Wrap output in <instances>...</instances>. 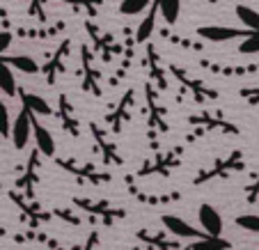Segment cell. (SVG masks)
<instances>
[{
	"label": "cell",
	"mask_w": 259,
	"mask_h": 250,
	"mask_svg": "<svg viewBox=\"0 0 259 250\" xmlns=\"http://www.w3.org/2000/svg\"><path fill=\"white\" fill-rule=\"evenodd\" d=\"M30 136H32V115L28 110H21V115H16V119L12 122L10 127V138H12V145L16 149H23L28 145Z\"/></svg>",
	"instance_id": "cell-1"
},
{
	"label": "cell",
	"mask_w": 259,
	"mask_h": 250,
	"mask_svg": "<svg viewBox=\"0 0 259 250\" xmlns=\"http://www.w3.org/2000/svg\"><path fill=\"white\" fill-rule=\"evenodd\" d=\"M161 223L165 225L167 232H172V234L177 236V239H202L204 236V232L197 230V227H193L188 221H184V218L179 216H172V214H165V216H161Z\"/></svg>",
	"instance_id": "cell-2"
},
{
	"label": "cell",
	"mask_w": 259,
	"mask_h": 250,
	"mask_svg": "<svg viewBox=\"0 0 259 250\" xmlns=\"http://www.w3.org/2000/svg\"><path fill=\"white\" fill-rule=\"evenodd\" d=\"M200 37H204L206 41H230V39H245L248 37V30H236V28H225V25H204V28L197 30Z\"/></svg>",
	"instance_id": "cell-3"
},
{
	"label": "cell",
	"mask_w": 259,
	"mask_h": 250,
	"mask_svg": "<svg viewBox=\"0 0 259 250\" xmlns=\"http://www.w3.org/2000/svg\"><path fill=\"white\" fill-rule=\"evenodd\" d=\"M197 218H200V225H202L204 236H220L223 234V216L215 211V206L200 204Z\"/></svg>",
	"instance_id": "cell-4"
},
{
	"label": "cell",
	"mask_w": 259,
	"mask_h": 250,
	"mask_svg": "<svg viewBox=\"0 0 259 250\" xmlns=\"http://www.w3.org/2000/svg\"><path fill=\"white\" fill-rule=\"evenodd\" d=\"M32 136H34V142H37V149H39L44 156H53L55 154V140L51 136V131L41 124H34L32 127Z\"/></svg>",
	"instance_id": "cell-5"
},
{
	"label": "cell",
	"mask_w": 259,
	"mask_h": 250,
	"mask_svg": "<svg viewBox=\"0 0 259 250\" xmlns=\"http://www.w3.org/2000/svg\"><path fill=\"white\" fill-rule=\"evenodd\" d=\"M232 243L223 236H202V239H195L193 243H188L184 250H230Z\"/></svg>",
	"instance_id": "cell-6"
},
{
	"label": "cell",
	"mask_w": 259,
	"mask_h": 250,
	"mask_svg": "<svg viewBox=\"0 0 259 250\" xmlns=\"http://www.w3.org/2000/svg\"><path fill=\"white\" fill-rule=\"evenodd\" d=\"M156 14H158V7L152 3V5H149V14L140 21L138 32H136V39L140 41V44H142V41H147L154 34V28H156Z\"/></svg>",
	"instance_id": "cell-7"
},
{
	"label": "cell",
	"mask_w": 259,
	"mask_h": 250,
	"mask_svg": "<svg viewBox=\"0 0 259 250\" xmlns=\"http://www.w3.org/2000/svg\"><path fill=\"white\" fill-rule=\"evenodd\" d=\"M7 64H10L12 71H21V74H37L39 71V64L34 62L30 55H10V58H3Z\"/></svg>",
	"instance_id": "cell-8"
},
{
	"label": "cell",
	"mask_w": 259,
	"mask_h": 250,
	"mask_svg": "<svg viewBox=\"0 0 259 250\" xmlns=\"http://www.w3.org/2000/svg\"><path fill=\"white\" fill-rule=\"evenodd\" d=\"M236 19L241 21L248 32H259V12H254L248 5H236Z\"/></svg>",
	"instance_id": "cell-9"
},
{
	"label": "cell",
	"mask_w": 259,
	"mask_h": 250,
	"mask_svg": "<svg viewBox=\"0 0 259 250\" xmlns=\"http://www.w3.org/2000/svg\"><path fill=\"white\" fill-rule=\"evenodd\" d=\"M154 5L158 7L161 16L165 19V23H177L181 14V0H154Z\"/></svg>",
	"instance_id": "cell-10"
},
{
	"label": "cell",
	"mask_w": 259,
	"mask_h": 250,
	"mask_svg": "<svg viewBox=\"0 0 259 250\" xmlns=\"http://www.w3.org/2000/svg\"><path fill=\"white\" fill-rule=\"evenodd\" d=\"M0 92L5 94V97H14V94H16L14 71H12L10 64H7L3 58H0Z\"/></svg>",
	"instance_id": "cell-11"
},
{
	"label": "cell",
	"mask_w": 259,
	"mask_h": 250,
	"mask_svg": "<svg viewBox=\"0 0 259 250\" xmlns=\"http://www.w3.org/2000/svg\"><path fill=\"white\" fill-rule=\"evenodd\" d=\"M23 108L30 115H51V106L44 97H37V94H23Z\"/></svg>",
	"instance_id": "cell-12"
},
{
	"label": "cell",
	"mask_w": 259,
	"mask_h": 250,
	"mask_svg": "<svg viewBox=\"0 0 259 250\" xmlns=\"http://www.w3.org/2000/svg\"><path fill=\"white\" fill-rule=\"evenodd\" d=\"M154 0H122V5H119V12L126 16H136V14H142L147 7L152 5Z\"/></svg>",
	"instance_id": "cell-13"
},
{
	"label": "cell",
	"mask_w": 259,
	"mask_h": 250,
	"mask_svg": "<svg viewBox=\"0 0 259 250\" xmlns=\"http://www.w3.org/2000/svg\"><path fill=\"white\" fill-rule=\"evenodd\" d=\"M239 51H241L243 55H254V53H259V32H250L248 37L241 41Z\"/></svg>",
	"instance_id": "cell-14"
},
{
	"label": "cell",
	"mask_w": 259,
	"mask_h": 250,
	"mask_svg": "<svg viewBox=\"0 0 259 250\" xmlns=\"http://www.w3.org/2000/svg\"><path fill=\"white\" fill-rule=\"evenodd\" d=\"M236 225H239L241 230H248V232L259 234V216H254V214H243V216H236Z\"/></svg>",
	"instance_id": "cell-15"
},
{
	"label": "cell",
	"mask_w": 259,
	"mask_h": 250,
	"mask_svg": "<svg viewBox=\"0 0 259 250\" xmlns=\"http://www.w3.org/2000/svg\"><path fill=\"white\" fill-rule=\"evenodd\" d=\"M10 110H7V106L3 103V99H0V136H10Z\"/></svg>",
	"instance_id": "cell-16"
},
{
	"label": "cell",
	"mask_w": 259,
	"mask_h": 250,
	"mask_svg": "<svg viewBox=\"0 0 259 250\" xmlns=\"http://www.w3.org/2000/svg\"><path fill=\"white\" fill-rule=\"evenodd\" d=\"M12 41H14L12 32H7V30H0V58H5V53L10 51Z\"/></svg>",
	"instance_id": "cell-17"
},
{
	"label": "cell",
	"mask_w": 259,
	"mask_h": 250,
	"mask_svg": "<svg viewBox=\"0 0 259 250\" xmlns=\"http://www.w3.org/2000/svg\"><path fill=\"white\" fill-rule=\"evenodd\" d=\"M140 236L147 241V243H154V245H158V248H161V250H172V248H175V245H172L170 241H165V239H163V236H149V234H140Z\"/></svg>",
	"instance_id": "cell-18"
},
{
	"label": "cell",
	"mask_w": 259,
	"mask_h": 250,
	"mask_svg": "<svg viewBox=\"0 0 259 250\" xmlns=\"http://www.w3.org/2000/svg\"><path fill=\"white\" fill-rule=\"evenodd\" d=\"M257 197H259V182L254 184V186L248 191V200H250V202H254V200H257Z\"/></svg>",
	"instance_id": "cell-19"
},
{
	"label": "cell",
	"mask_w": 259,
	"mask_h": 250,
	"mask_svg": "<svg viewBox=\"0 0 259 250\" xmlns=\"http://www.w3.org/2000/svg\"><path fill=\"white\" fill-rule=\"evenodd\" d=\"M94 243H97V234H92V236H90V243H88V250H90V248H92V245H94Z\"/></svg>",
	"instance_id": "cell-20"
}]
</instances>
